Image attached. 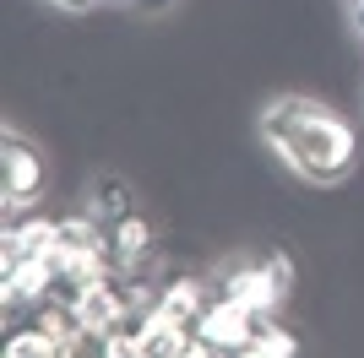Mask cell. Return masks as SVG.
I'll return each mask as SVG.
<instances>
[{"label": "cell", "instance_id": "obj_3", "mask_svg": "<svg viewBox=\"0 0 364 358\" xmlns=\"http://www.w3.org/2000/svg\"><path fill=\"white\" fill-rule=\"evenodd\" d=\"M44 190H49V158L38 152V141L6 125V136H0V201H6V212H33L44 201Z\"/></svg>", "mask_w": 364, "mask_h": 358}, {"label": "cell", "instance_id": "obj_11", "mask_svg": "<svg viewBox=\"0 0 364 358\" xmlns=\"http://www.w3.org/2000/svg\"><path fill=\"white\" fill-rule=\"evenodd\" d=\"M353 22H359V38H364V0L353 6Z\"/></svg>", "mask_w": 364, "mask_h": 358}, {"label": "cell", "instance_id": "obj_1", "mask_svg": "<svg viewBox=\"0 0 364 358\" xmlns=\"http://www.w3.org/2000/svg\"><path fill=\"white\" fill-rule=\"evenodd\" d=\"M261 141L304 185H343L359 168V131L321 98L283 92L261 109Z\"/></svg>", "mask_w": 364, "mask_h": 358}, {"label": "cell", "instance_id": "obj_2", "mask_svg": "<svg viewBox=\"0 0 364 358\" xmlns=\"http://www.w3.org/2000/svg\"><path fill=\"white\" fill-rule=\"evenodd\" d=\"M213 283H218V293L240 298L245 310L277 315V310H283V298H289V288H294V266H289V255H283V250H272V255H256V261H234V266H223Z\"/></svg>", "mask_w": 364, "mask_h": 358}, {"label": "cell", "instance_id": "obj_10", "mask_svg": "<svg viewBox=\"0 0 364 358\" xmlns=\"http://www.w3.org/2000/svg\"><path fill=\"white\" fill-rule=\"evenodd\" d=\"M120 6H141V11H164L168 0H120Z\"/></svg>", "mask_w": 364, "mask_h": 358}, {"label": "cell", "instance_id": "obj_7", "mask_svg": "<svg viewBox=\"0 0 364 358\" xmlns=\"http://www.w3.org/2000/svg\"><path fill=\"white\" fill-rule=\"evenodd\" d=\"M250 358H294L299 353V337L294 331H283L277 320H261V331L250 337V347H245Z\"/></svg>", "mask_w": 364, "mask_h": 358}, {"label": "cell", "instance_id": "obj_6", "mask_svg": "<svg viewBox=\"0 0 364 358\" xmlns=\"http://www.w3.org/2000/svg\"><path fill=\"white\" fill-rule=\"evenodd\" d=\"M87 212L104 228H114L125 212H136V207H131V185H125V179H98V185L87 190Z\"/></svg>", "mask_w": 364, "mask_h": 358}, {"label": "cell", "instance_id": "obj_9", "mask_svg": "<svg viewBox=\"0 0 364 358\" xmlns=\"http://www.w3.org/2000/svg\"><path fill=\"white\" fill-rule=\"evenodd\" d=\"M60 11H92V6H104V0H55Z\"/></svg>", "mask_w": 364, "mask_h": 358}, {"label": "cell", "instance_id": "obj_5", "mask_svg": "<svg viewBox=\"0 0 364 358\" xmlns=\"http://www.w3.org/2000/svg\"><path fill=\"white\" fill-rule=\"evenodd\" d=\"M109 250H114V271H125V277H141L152 261V223L141 217V212H125L120 223L109 228Z\"/></svg>", "mask_w": 364, "mask_h": 358}, {"label": "cell", "instance_id": "obj_8", "mask_svg": "<svg viewBox=\"0 0 364 358\" xmlns=\"http://www.w3.org/2000/svg\"><path fill=\"white\" fill-rule=\"evenodd\" d=\"M6 358H60V342L33 320V326H22L16 337H6Z\"/></svg>", "mask_w": 364, "mask_h": 358}, {"label": "cell", "instance_id": "obj_4", "mask_svg": "<svg viewBox=\"0 0 364 358\" xmlns=\"http://www.w3.org/2000/svg\"><path fill=\"white\" fill-rule=\"evenodd\" d=\"M261 320H272V315H256V310H245L240 298L213 293V304L196 315L201 353H207V358H218V353H245V347H250V337L261 331Z\"/></svg>", "mask_w": 364, "mask_h": 358}, {"label": "cell", "instance_id": "obj_12", "mask_svg": "<svg viewBox=\"0 0 364 358\" xmlns=\"http://www.w3.org/2000/svg\"><path fill=\"white\" fill-rule=\"evenodd\" d=\"M353 6H359V0H353Z\"/></svg>", "mask_w": 364, "mask_h": 358}]
</instances>
